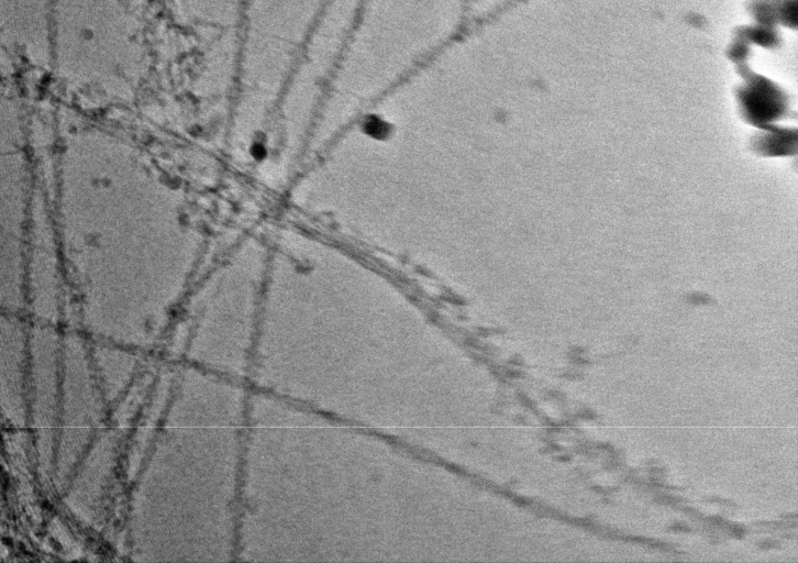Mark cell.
<instances>
[{"mask_svg": "<svg viewBox=\"0 0 798 563\" xmlns=\"http://www.w3.org/2000/svg\"><path fill=\"white\" fill-rule=\"evenodd\" d=\"M742 118L758 129L774 124L787 110L783 92L767 79L753 78L738 93Z\"/></svg>", "mask_w": 798, "mask_h": 563, "instance_id": "obj_1", "label": "cell"}, {"mask_svg": "<svg viewBox=\"0 0 798 563\" xmlns=\"http://www.w3.org/2000/svg\"><path fill=\"white\" fill-rule=\"evenodd\" d=\"M751 148L765 157L794 155L797 152V131L774 124L761 128L751 140Z\"/></svg>", "mask_w": 798, "mask_h": 563, "instance_id": "obj_2", "label": "cell"}]
</instances>
